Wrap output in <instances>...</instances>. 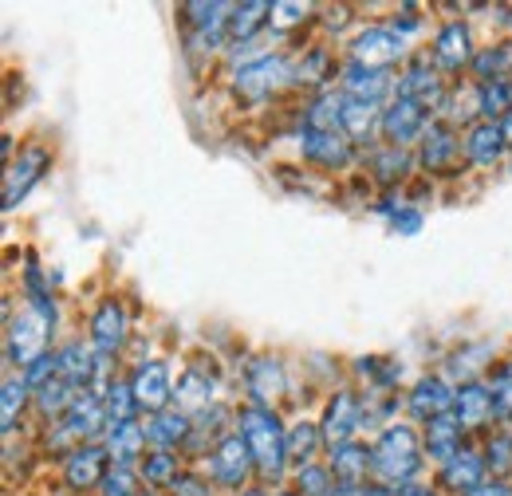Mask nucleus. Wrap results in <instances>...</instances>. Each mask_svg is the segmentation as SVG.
Masks as SVG:
<instances>
[{"mask_svg":"<svg viewBox=\"0 0 512 496\" xmlns=\"http://www.w3.org/2000/svg\"><path fill=\"white\" fill-rule=\"evenodd\" d=\"M343 103H347V95L339 87L308 95L300 107V130H343Z\"/></svg>","mask_w":512,"mask_h":496,"instance_id":"33","label":"nucleus"},{"mask_svg":"<svg viewBox=\"0 0 512 496\" xmlns=\"http://www.w3.org/2000/svg\"><path fill=\"white\" fill-rule=\"evenodd\" d=\"M320 449H327L320 422L300 418V422L288 426V461H292L296 469H300V465H312V461L320 457Z\"/></svg>","mask_w":512,"mask_h":496,"instance_id":"37","label":"nucleus"},{"mask_svg":"<svg viewBox=\"0 0 512 496\" xmlns=\"http://www.w3.org/2000/svg\"><path fill=\"white\" fill-rule=\"evenodd\" d=\"M75 398H79V390L67 386L64 378H56V382L44 386L40 394H32V410H36V418H40L44 426H56V422H64L67 418V410H71Z\"/></svg>","mask_w":512,"mask_h":496,"instance_id":"38","label":"nucleus"},{"mask_svg":"<svg viewBox=\"0 0 512 496\" xmlns=\"http://www.w3.org/2000/svg\"><path fill=\"white\" fill-rule=\"evenodd\" d=\"M402 205H406V201H402L398 193H383V197H379V201L371 205V213H375V217H383V221H390V217H394V213H398Z\"/></svg>","mask_w":512,"mask_h":496,"instance_id":"51","label":"nucleus"},{"mask_svg":"<svg viewBox=\"0 0 512 496\" xmlns=\"http://www.w3.org/2000/svg\"><path fill=\"white\" fill-rule=\"evenodd\" d=\"M481 457H485V469H489V477H497V481H509V477H512V426H497L493 434L485 437V445H481Z\"/></svg>","mask_w":512,"mask_h":496,"instance_id":"40","label":"nucleus"},{"mask_svg":"<svg viewBox=\"0 0 512 496\" xmlns=\"http://www.w3.org/2000/svg\"><path fill=\"white\" fill-rule=\"evenodd\" d=\"M237 496H272V493H268V489H264V485H249V489H245V493H237Z\"/></svg>","mask_w":512,"mask_h":496,"instance_id":"58","label":"nucleus"},{"mask_svg":"<svg viewBox=\"0 0 512 496\" xmlns=\"http://www.w3.org/2000/svg\"><path fill=\"white\" fill-rule=\"evenodd\" d=\"M367 426V406H363V394L351 390V386H339L331 390L327 406H323V418H320V430L327 449H339L347 441H359V430Z\"/></svg>","mask_w":512,"mask_h":496,"instance_id":"9","label":"nucleus"},{"mask_svg":"<svg viewBox=\"0 0 512 496\" xmlns=\"http://www.w3.org/2000/svg\"><path fill=\"white\" fill-rule=\"evenodd\" d=\"M422 225H426V213H422L418 205H410V201H406V205L386 221V229H390L394 237H418V233H422Z\"/></svg>","mask_w":512,"mask_h":496,"instance_id":"46","label":"nucleus"},{"mask_svg":"<svg viewBox=\"0 0 512 496\" xmlns=\"http://www.w3.org/2000/svg\"><path fill=\"white\" fill-rule=\"evenodd\" d=\"M509 174H512V158H509Z\"/></svg>","mask_w":512,"mask_h":496,"instance_id":"62","label":"nucleus"},{"mask_svg":"<svg viewBox=\"0 0 512 496\" xmlns=\"http://www.w3.org/2000/svg\"><path fill=\"white\" fill-rule=\"evenodd\" d=\"M32 410V390L20 374H8L0 386V426H4V441L16 437V426L24 422V414Z\"/></svg>","mask_w":512,"mask_h":496,"instance_id":"34","label":"nucleus"},{"mask_svg":"<svg viewBox=\"0 0 512 496\" xmlns=\"http://www.w3.org/2000/svg\"><path fill=\"white\" fill-rule=\"evenodd\" d=\"M398 496H446L438 485H426V481H410V485H402Z\"/></svg>","mask_w":512,"mask_h":496,"instance_id":"53","label":"nucleus"},{"mask_svg":"<svg viewBox=\"0 0 512 496\" xmlns=\"http://www.w3.org/2000/svg\"><path fill=\"white\" fill-rule=\"evenodd\" d=\"M296 150L304 166L323 174H347L363 154L343 130H296Z\"/></svg>","mask_w":512,"mask_h":496,"instance_id":"4","label":"nucleus"},{"mask_svg":"<svg viewBox=\"0 0 512 496\" xmlns=\"http://www.w3.org/2000/svg\"><path fill=\"white\" fill-rule=\"evenodd\" d=\"M292 87H296V79H292V56H284V52H272L264 60L233 67V75H229V91L245 107H268V103H276Z\"/></svg>","mask_w":512,"mask_h":496,"instance_id":"3","label":"nucleus"},{"mask_svg":"<svg viewBox=\"0 0 512 496\" xmlns=\"http://www.w3.org/2000/svg\"><path fill=\"white\" fill-rule=\"evenodd\" d=\"M469 75H473V83L512 79V40H497V44H489V48H477Z\"/></svg>","mask_w":512,"mask_h":496,"instance_id":"36","label":"nucleus"},{"mask_svg":"<svg viewBox=\"0 0 512 496\" xmlns=\"http://www.w3.org/2000/svg\"><path fill=\"white\" fill-rule=\"evenodd\" d=\"M174 406H178L182 414H190V418H197V414L209 410V406H217V371H205V367L190 363L186 371L178 374Z\"/></svg>","mask_w":512,"mask_h":496,"instance_id":"26","label":"nucleus"},{"mask_svg":"<svg viewBox=\"0 0 512 496\" xmlns=\"http://www.w3.org/2000/svg\"><path fill=\"white\" fill-rule=\"evenodd\" d=\"M339 71H343V60L335 56V48L327 44H308L296 60H292V79L300 91L308 95H320L327 87H339Z\"/></svg>","mask_w":512,"mask_h":496,"instance_id":"18","label":"nucleus"},{"mask_svg":"<svg viewBox=\"0 0 512 496\" xmlns=\"http://www.w3.org/2000/svg\"><path fill=\"white\" fill-rule=\"evenodd\" d=\"M347 60L363 63V67H379V71H394L410 60V48L390 24H367L347 40Z\"/></svg>","mask_w":512,"mask_h":496,"instance_id":"6","label":"nucleus"},{"mask_svg":"<svg viewBox=\"0 0 512 496\" xmlns=\"http://www.w3.org/2000/svg\"><path fill=\"white\" fill-rule=\"evenodd\" d=\"M501 134H505V142H509V150H512V111L501 119Z\"/></svg>","mask_w":512,"mask_h":496,"instance_id":"57","label":"nucleus"},{"mask_svg":"<svg viewBox=\"0 0 512 496\" xmlns=\"http://www.w3.org/2000/svg\"><path fill=\"white\" fill-rule=\"evenodd\" d=\"M142 473L138 469H130V465H115L111 473H107V481L99 485V496H142Z\"/></svg>","mask_w":512,"mask_h":496,"instance_id":"44","label":"nucleus"},{"mask_svg":"<svg viewBox=\"0 0 512 496\" xmlns=\"http://www.w3.org/2000/svg\"><path fill=\"white\" fill-rule=\"evenodd\" d=\"M465 430H461V422H457V414L449 410L442 418H434V422H426L422 426V445H426V461H434V465H446L449 457H457L469 441H465Z\"/></svg>","mask_w":512,"mask_h":496,"instance_id":"28","label":"nucleus"},{"mask_svg":"<svg viewBox=\"0 0 512 496\" xmlns=\"http://www.w3.org/2000/svg\"><path fill=\"white\" fill-rule=\"evenodd\" d=\"M190 437H193V418L190 414H182L178 406H170V410L146 418V441H150V449H174V453H186Z\"/></svg>","mask_w":512,"mask_h":496,"instance_id":"29","label":"nucleus"},{"mask_svg":"<svg viewBox=\"0 0 512 496\" xmlns=\"http://www.w3.org/2000/svg\"><path fill=\"white\" fill-rule=\"evenodd\" d=\"M434 123V111L414 103V99H402L394 95L383 107V142L386 146H402V150H414L422 142V134Z\"/></svg>","mask_w":512,"mask_h":496,"instance_id":"15","label":"nucleus"},{"mask_svg":"<svg viewBox=\"0 0 512 496\" xmlns=\"http://www.w3.org/2000/svg\"><path fill=\"white\" fill-rule=\"evenodd\" d=\"M461 150H465V162L477 170H493L509 158V142L501 134V123H473L461 134Z\"/></svg>","mask_w":512,"mask_h":496,"instance_id":"23","label":"nucleus"},{"mask_svg":"<svg viewBox=\"0 0 512 496\" xmlns=\"http://www.w3.org/2000/svg\"><path fill=\"white\" fill-rule=\"evenodd\" d=\"M343 134L359 146V154H371L375 146H383V107L375 103H343Z\"/></svg>","mask_w":512,"mask_h":496,"instance_id":"27","label":"nucleus"},{"mask_svg":"<svg viewBox=\"0 0 512 496\" xmlns=\"http://www.w3.org/2000/svg\"><path fill=\"white\" fill-rule=\"evenodd\" d=\"M453 398H457V386L449 382L446 374H422L406 394V410H410L414 422L426 426V422H434V418L453 410Z\"/></svg>","mask_w":512,"mask_h":496,"instance_id":"19","label":"nucleus"},{"mask_svg":"<svg viewBox=\"0 0 512 496\" xmlns=\"http://www.w3.org/2000/svg\"><path fill=\"white\" fill-rule=\"evenodd\" d=\"M426 52H430V60L438 63L442 75H461V71H469V67H473V56H477L469 20H461V16L446 20V24L434 32V40H430Z\"/></svg>","mask_w":512,"mask_h":496,"instance_id":"14","label":"nucleus"},{"mask_svg":"<svg viewBox=\"0 0 512 496\" xmlns=\"http://www.w3.org/2000/svg\"><path fill=\"white\" fill-rule=\"evenodd\" d=\"M509 32H512V12H509Z\"/></svg>","mask_w":512,"mask_h":496,"instance_id":"61","label":"nucleus"},{"mask_svg":"<svg viewBox=\"0 0 512 496\" xmlns=\"http://www.w3.org/2000/svg\"><path fill=\"white\" fill-rule=\"evenodd\" d=\"M205 465H209V481L217 485V489H225V493H245L249 489V477L256 473L253 465V453H249V445H245V437L233 434L221 437L217 445H213V453L205 457Z\"/></svg>","mask_w":512,"mask_h":496,"instance_id":"7","label":"nucleus"},{"mask_svg":"<svg viewBox=\"0 0 512 496\" xmlns=\"http://www.w3.org/2000/svg\"><path fill=\"white\" fill-rule=\"evenodd\" d=\"M489 481V469H485V457L477 445H465L457 457H449L446 465H438V489L449 496H469L473 489H481Z\"/></svg>","mask_w":512,"mask_h":496,"instance_id":"20","label":"nucleus"},{"mask_svg":"<svg viewBox=\"0 0 512 496\" xmlns=\"http://www.w3.org/2000/svg\"><path fill=\"white\" fill-rule=\"evenodd\" d=\"M245 390L253 406H276V398L288 390V374L276 355H253L245 363Z\"/></svg>","mask_w":512,"mask_h":496,"instance_id":"22","label":"nucleus"},{"mask_svg":"<svg viewBox=\"0 0 512 496\" xmlns=\"http://www.w3.org/2000/svg\"><path fill=\"white\" fill-rule=\"evenodd\" d=\"M20 378L28 382V390H32V394H40L44 386H52V382L60 378V359H56V351L40 355V359H36L28 371H20Z\"/></svg>","mask_w":512,"mask_h":496,"instance_id":"45","label":"nucleus"},{"mask_svg":"<svg viewBox=\"0 0 512 496\" xmlns=\"http://www.w3.org/2000/svg\"><path fill=\"white\" fill-rule=\"evenodd\" d=\"M422 8L418 4H398V12L390 16V28L406 40V36H414V32H422V16H418Z\"/></svg>","mask_w":512,"mask_h":496,"instance_id":"49","label":"nucleus"},{"mask_svg":"<svg viewBox=\"0 0 512 496\" xmlns=\"http://www.w3.org/2000/svg\"><path fill=\"white\" fill-rule=\"evenodd\" d=\"M272 496H300L296 489H280V493H272Z\"/></svg>","mask_w":512,"mask_h":496,"instance_id":"59","label":"nucleus"},{"mask_svg":"<svg viewBox=\"0 0 512 496\" xmlns=\"http://www.w3.org/2000/svg\"><path fill=\"white\" fill-rule=\"evenodd\" d=\"M363 496H398V489H386L379 481H371V485H363Z\"/></svg>","mask_w":512,"mask_h":496,"instance_id":"54","label":"nucleus"},{"mask_svg":"<svg viewBox=\"0 0 512 496\" xmlns=\"http://www.w3.org/2000/svg\"><path fill=\"white\" fill-rule=\"evenodd\" d=\"M48 335H52V327L24 304L4 323V363L16 367V374L28 371L40 355H48Z\"/></svg>","mask_w":512,"mask_h":496,"instance_id":"5","label":"nucleus"},{"mask_svg":"<svg viewBox=\"0 0 512 496\" xmlns=\"http://www.w3.org/2000/svg\"><path fill=\"white\" fill-rule=\"evenodd\" d=\"M142 496H166V493H158V489H146Z\"/></svg>","mask_w":512,"mask_h":496,"instance_id":"60","label":"nucleus"},{"mask_svg":"<svg viewBox=\"0 0 512 496\" xmlns=\"http://www.w3.org/2000/svg\"><path fill=\"white\" fill-rule=\"evenodd\" d=\"M414 154H418V170H422L426 178H457L453 170H457V162L465 158L457 126L434 119L430 130L422 134V142L414 146Z\"/></svg>","mask_w":512,"mask_h":496,"instance_id":"12","label":"nucleus"},{"mask_svg":"<svg viewBox=\"0 0 512 496\" xmlns=\"http://www.w3.org/2000/svg\"><path fill=\"white\" fill-rule=\"evenodd\" d=\"M351 371L359 374V378H367V390H386V394H394L398 382H402V374H406L402 363L383 359V355H363V359H355Z\"/></svg>","mask_w":512,"mask_h":496,"instance_id":"39","label":"nucleus"},{"mask_svg":"<svg viewBox=\"0 0 512 496\" xmlns=\"http://www.w3.org/2000/svg\"><path fill=\"white\" fill-rule=\"evenodd\" d=\"M111 469H115V461H111L107 445L103 441H83L64 457V489L71 496L99 493V485L107 481Z\"/></svg>","mask_w":512,"mask_h":496,"instance_id":"11","label":"nucleus"},{"mask_svg":"<svg viewBox=\"0 0 512 496\" xmlns=\"http://www.w3.org/2000/svg\"><path fill=\"white\" fill-rule=\"evenodd\" d=\"M351 20H355V16H351V8H347V4H327V8H323V16H320V24L327 28V32H335V36H339Z\"/></svg>","mask_w":512,"mask_h":496,"instance_id":"50","label":"nucleus"},{"mask_svg":"<svg viewBox=\"0 0 512 496\" xmlns=\"http://www.w3.org/2000/svg\"><path fill=\"white\" fill-rule=\"evenodd\" d=\"M327 453H331V457H327V469L335 473L339 485H355V489L371 485V445L347 441V445L327 449Z\"/></svg>","mask_w":512,"mask_h":496,"instance_id":"31","label":"nucleus"},{"mask_svg":"<svg viewBox=\"0 0 512 496\" xmlns=\"http://www.w3.org/2000/svg\"><path fill=\"white\" fill-rule=\"evenodd\" d=\"M469 496H512V481H497V477H489L481 489H473Z\"/></svg>","mask_w":512,"mask_h":496,"instance_id":"52","label":"nucleus"},{"mask_svg":"<svg viewBox=\"0 0 512 496\" xmlns=\"http://www.w3.org/2000/svg\"><path fill=\"white\" fill-rule=\"evenodd\" d=\"M138 473H142V485H146V489L166 493V489L186 473V469H182V453H174V449H150V453L142 457Z\"/></svg>","mask_w":512,"mask_h":496,"instance_id":"35","label":"nucleus"},{"mask_svg":"<svg viewBox=\"0 0 512 496\" xmlns=\"http://www.w3.org/2000/svg\"><path fill=\"white\" fill-rule=\"evenodd\" d=\"M233 426L237 434L245 437L249 453H253V465H256V477L260 485H284L288 477V426L280 422L276 406H253L245 402L237 414H233Z\"/></svg>","mask_w":512,"mask_h":496,"instance_id":"1","label":"nucleus"},{"mask_svg":"<svg viewBox=\"0 0 512 496\" xmlns=\"http://www.w3.org/2000/svg\"><path fill=\"white\" fill-rule=\"evenodd\" d=\"M0 154H4V162L12 166V134H4V142H0Z\"/></svg>","mask_w":512,"mask_h":496,"instance_id":"55","label":"nucleus"},{"mask_svg":"<svg viewBox=\"0 0 512 496\" xmlns=\"http://www.w3.org/2000/svg\"><path fill=\"white\" fill-rule=\"evenodd\" d=\"M394 83L398 75L394 71H379V67H363V63L343 60V71H339V91L355 103H375V107H386L394 99Z\"/></svg>","mask_w":512,"mask_h":496,"instance_id":"17","label":"nucleus"},{"mask_svg":"<svg viewBox=\"0 0 512 496\" xmlns=\"http://www.w3.org/2000/svg\"><path fill=\"white\" fill-rule=\"evenodd\" d=\"M308 16H312V8H308V4H284V0H276V8H272V32H276V36H284L288 28L304 24Z\"/></svg>","mask_w":512,"mask_h":496,"instance_id":"47","label":"nucleus"},{"mask_svg":"<svg viewBox=\"0 0 512 496\" xmlns=\"http://www.w3.org/2000/svg\"><path fill=\"white\" fill-rule=\"evenodd\" d=\"M64 426L71 430V437L83 445V441H103L107 430H111V418H107V406H103V394L95 390H83L71 410H67Z\"/></svg>","mask_w":512,"mask_h":496,"instance_id":"25","label":"nucleus"},{"mask_svg":"<svg viewBox=\"0 0 512 496\" xmlns=\"http://www.w3.org/2000/svg\"><path fill=\"white\" fill-rule=\"evenodd\" d=\"M453 414L461 422L465 434H481L485 426H497L493 418V390L485 378L473 382H457V398H453Z\"/></svg>","mask_w":512,"mask_h":496,"instance_id":"21","label":"nucleus"},{"mask_svg":"<svg viewBox=\"0 0 512 496\" xmlns=\"http://www.w3.org/2000/svg\"><path fill=\"white\" fill-rule=\"evenodd\" d=\"M331 496H363V489H355V485H335Z\"/></svg>","mask_w":512,"mask_h":496,"instance_id":"56","label":"nucleus"},{"mask_svg":"<svg viewBox=\"0 0 512 496\" xmlns=\"http://www.w3.org/2000/svg\"><path fill=\"white\" fill-rule=\"evenodd\" d=\"M87 343H91L103 359L123 355V347L130 343V315H127V308H123V300H119V296L99 300V308L91 311Z\"/></svg>","mask_w":512,"mask_h":496,"instance_id":"16","label":"nucleus"},{"mask_svg":"<svg viewBox=\"0 0 512 496\" xmlns=\"http://www.w3.org/2000/svg\"><path fill=\"white\" fill-rule=\"evenodd\" d=\"M446 91H449L446 75L438 71V63L430 60V52H414L410 60L398 67L394 95H402V99H414V103L430 107V111H434V119H438V107H442Z\"/></svg>","mask_w":512,"mask_h":496,"instance_id":"8","label":"nucleus"},{"mask_svg":"<svg viewBox=\"0 0 512 496\" xmlns=\"http://www.w3.org/2000/svg\"><path fill=\"white\" fill-rule=\"evenodd\" d=\"M335 473L320 465V461H312V465H300L296 473H292V489L300 496H331L335 493Z\"/></svg>","mask_w":512,"mask_h":496,"instance_id":"43","label":"nucleus"},{"mask_svg":"<svg viewBox=\"0 0 512 496\" xmlns=\"http://www.w3.org/2000/svg\"><path fill=\"white\" fill-rule=\"evenodd\" d=\"M363 166L371 170V178L386 189V193H398V186L418 170V154L414 150H402V146H375L371 154H363Z\"/></svg>","mask_w":512,"mask_h":496,"instance_id":"24","label":"nucleus"},{"mask_svg":"<svg viewBox=\"0 0 512 496\" xmlns=\"http://www.w3.org/2000/svg\"><path fill=\"white\" fill-rule=\"evenodd\" d=\"M426 469V445L422 430L410 422H394L379 430L371 445V481H379L386 489H402L410 481H418Z\"/></svg>","mask_w":512,"mask_h":496,"instance_id":"2","label":"nucleus"},{"mask_svg":"<svg viewBox=\"0 0 512 496\" xmlns=\"http://www.w3.org/2000/svg\"><path fill=\"white\" fill-rule=\"evenodd\" d=\"M213 489H217V485L205 481L201 473H182V477L166 489V496H213Z\"/></svg>","mask_w":512,"mask_h":496,"instance_id":"48","label":"nucleus"},{"mask_svg":"<svg viewBox=\"0 0 512 496\" xmlns=\"http://www.w3.org/2000/svg\"><path fill=\"white\" fill-rule=\"evenodd\" d=\"M103 406H107L111 426H115V422H134V418L142 414L138 402H134V390H130V374H115V378H111V386L103 390Z\"/></svg>","mask_w":512,"mask_h":496,"instance_id":"41","label":"nucleus"},{"mask_svg":"<svg viewBox=\"0 0 512 496\" xmlns=\"http://www.w3.org/2000/svg\"><path fill=\"white\" fill-rule=\"evenodd\" d=\"M103 445H107V453H111V461L115 465H130V469H138L142 465V457L150 453V441H146V422H115L107 437H103Z\"/></svg>","mask_w":512,"mask_h":496,"instance_id":"32","label":"nucleus"},{"mask_svg":"<svg viewBox=\"0 0 512 496\" xmlns=\"http://www.w3.org/2000/svg\"><path fill=\"white\" fill-rule=\"evenodd\" d=\"M52 170V150L40 146V142H28L12 166H4V189H0V201H4V213H12L32 189L44 182V174Z\"/></svg>","mask_w":512,"mask_h":496,"instance_id":"10","label":"nucleus"},{"mask_svg":"<svg viewBox=\"0 0 512 496\" xmlns=\"http://www.w3.org/2000/svg\"><path fill=\"white\" fill-rule=\"evenodd\" d=\"M174 367L166 359H142L134 363L130 371V390H134V402L138 410L150 418V414H162L174 406Z\"/></svg>","mask_w":512,"mask_h":496,"instance_id":"13","label":"nucleus"},{"mask_svg":"<svg viewBox=\"0 0 512 496\" xmlns=\"http://www.w3.org/2000/svg\"><path fill=\"white\" fill-rule=\"evenodd\" d=\"M485 382L493 390V418H497V426H512V359L497 363Z\"/></svg>","mask_w":512,"mask_h":496,"instance_id":"42","label":"nucleus"},{"mask_svg":"<svg viewBox=\"0 0 512 496\" xmlns=\"http://www.w3.org/2000/svg\"><path fill=\"white\" fill-rule=\"evenodd\" d=\"M272 8L268 0H245V4H233L229 12V48L233 44H256L264 40V32L272 28Z\"/></svg>","mask_w":512,"mask_h":496,"instance_id":"30","label":"nucleus"}]
</instances>
